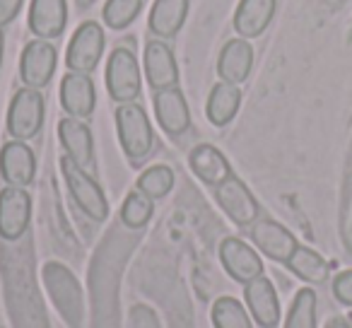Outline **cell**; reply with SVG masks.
Listing matches in <instances>:
<instances>
[{
    "label": "cell",
    "mask_w": 352,
    "mask_h": 328,
    "mask_svg": "<svg viewBox=\"0 0 352 328\" xmlns=\"http://www.w3.org/2000/svg\"><path fill=\"white\" fill-rule=\"evenodd\" d=\"M241 104V92L236 85L232 83H217L210 89V97H208V107H206V116L212 126L222 128L227 123H232V118L236 116Z\"/></svg>",
    "instance_id": "23"
},
{
    "label": "cell",
    "mask_w": 352,
    "mask_h": 328,
    "mask_svg": "<svg viewBox=\"0 0 352 328\" xmlns=\"http://www.w3.org/2000/svg\"><path fill=\"white\" fill-rule=\"evenodd\" d=\"M44 285L51 302L56 304L58 314L65 318L70 328H80L85 316V297L78 278L65 268L63 263H46L44 265Z\"/></svg>",
    "instance_id": "2"
},
{
    "label": "cell",
    "mask_w": 352,
    "mask_h": 328,
    "mask_svg": "<svg viewBox=\"0 0 352 328\" xmlns=\"http://www.w3.org/2000/svg\"><path fill=\"white\" fill-rule=\"evenodd\" d=\"M142 10V0H107L102 17L111 30H126Z\"/></svg>",
    "instance_id": "29"
},
{
    "label": "cell",
    "mask_w": 352,
    "mask_h": 328,
    "mask_svg": "<svg viewBox=\"0 0 352 328\" xmlns=\"http://www.w3.org/2000/svg\"><path fill=\"white\" fill-rule=\"evenodd\" d=\"M251 239L268 259L278 261V263H287L299 246L292 232L270 217H258L251 225Z\"/></svg>",
    "instance_id": "11"
},
{
    "label": "cell",
    "mask_w": 352,
    "mask_h": 328,
    "mask_svg": "<svg viewBox=\"0 0 352 328\" xmlns=\"http://www.w3.org/2000/svg\"><path fill=\"white\" fill-rule=\"evenodd\" d=\"M220 261L227 273H230V278L241 285H249L251 280L263 275L261 256L246 241L236 239V237H227L220 244Z\"/></svg>",
    "instance_id": "10"
},
{
    "label": "cell",
    "mask_w": 352,
    "mask_h": 328,
    "mask_svg": "<svg viewBox=\"0 0 352 328\" xmlns=\"http://www.w3.org/2000/svg\"><path fill=\"white\" fill-rule=\"evenodd\" d=\"M326 328H350V326H347V323L342 321V318H333V321H328Z\"/></svg>",
    "instance_id": "32"
},
{
    "label": "cell",
    "mask_w": 352,
    "mask_h": 328,
    "mask_svg": "<svg viewBox=\"0 0 352 328\" xmlns=\"http://www.w3.org/2000/svg\"><path fill=\"white\" fill-rule=\"evenodd\" d=\"M104 44H107V39H104L102 25L94 20L82 22L75 30L73 39L68 44V51H65V65H68L70 73H94L99 61H102Z\"/></svg>",
    "instance_id": "6"
},
{
    "label": "cell",
    "mask_w": 352,
    "mask_h": 328,
    "mask_svg": "<svg viewBox=\"0 0 352 328\" xmlns=\"http://www.w3.org/2000/svg\"><path fill=\"white\" fill-rule=\"evenodd\" d=\"M188 15V0H155L147 27L160 39H171L182 32Z\"/></svg>",
    "instance_id": "22"
},
{
    "label": "cell",
    "mask_w": 352,
    "mask_h": 328,
    "mask_svg": "<svg viewBox=\"0 0 352 328\" xmlns=\"http://www.w3.org/2000/svg\"><path fill=\"white\" fill-rule=\"evenodd\" d=\"M215 201L225 210V215L239 227H251L261 215L258 201L246 188V184L234 174L215 188Z\"/></svg>",
    "instance_id": "8"
},
{
    "label": "cell",
    "mask_w": 352,
    "mask_h": 328,
    "mask_svg": "<svg viewBox=\"0 0 352 328\" xmlns=\"http://www.w3.org/2000/svg\"><path fill=\"white\" fill-rule=\"evenodd\" d=\"M60 104L65 113L73 118H89L97 107V89L89 75L68 73L60 80Z\"/></svg>",
    "instance_id": "16"
},
{
    "label": "cell",
    "mask_w": 352,
    "mask_h": 328,
    "mask_svg": "<svg viewBox=\"0 0 352 328\" xmlns=\"http://www.w3.org/2000/svg\"><path fill=\"white\" fill-rule=\"evenodd\" d=\"M58 138H60V145H63L65 155L82 167L85 172L94 167V138H92V131L85 121L80 118H60L58 123Z\"/></svg>",
    "instance_id": "14"
},
{
    "label": "cell",
    "mask_w": 352,
    "mask_h": 328,
    "mask_svg": "<svg viewBox=\"0 0 352 328\" xmlns=\"http://www.w3.org/2000/svg\"><path fill=\"white\" fill-rule=\"evenodd\" d=\"M25 0H0V27H8L20 15Z\"/></svg>",
    "instance_id": "31"
},
{
    "label": "cell",
    "mask_w": 352,
    "mask_h": 328,
    "mask_svg": "<svg viewBox=\"0 0 352 328\" xmlns=\"http://www.w3.org/2000/svg\"><path fill=\"white\" fill-rule=\"evenodd\" d=\"M246 304H249V311L254 316V321L261 328H275L280 323V302L278 292H275L273 283L268 278H256L246 285L244 289Z\"/></svg>",
    "instance_id": "18"
},
{
    "label": "cell",
    "mask_w": 352,
    "mask_h": 328,
    "mask_svg": "<svg viewBox=\"0 0 352 328\" xmlns=\"http://www.w3.org/2000/svg\"><path fill=\"white\" fill-rule=\"evenodd\" d=\"M92 3H94V0H78V6L82 8V10H85V8H89V6H92Z\"/></svg>",
    "instance_id": "34"
},
{
    "label": "cell",
    "mask_w": 352,
    "mask_h": 328,
    "mask_svg": "<svg viewBox=\"0 0 352 328\" xmlns=\"http://www.w3.org/2000/svg\"><path fill=\"white\" fill-rule=\"evenodd\" d=\"M285 265H287L297 278L307 280V283H323V280L328 278V263L323 261V256L316 254L314 249H307V246H297L292 259Z\"/></svg>",
    "instance_id": "24"
},
{
    "label": "cell",
    "mask_w": 352,
    "mask_h": 328,
    "mask_svg": "<svg viewBox=\"0 0 352 328\" xmlns=\"http://www.w3.org/2000/svg\"><path fill=\"white\" fill-rule=\"evenodd\" d=\"M155 116L162 131L171 138H179L191 128V111L188 102L179 87L160 89L155 92Z\"/></svg>",
    "instance_id": "13"
},
{
    "label": "cell",
    "mask_w": 352,
    "mask_h": 328,
    "mask_svg": "<svg viewBox=\"0 0 352 328\" xmlns=\"http://www.w3.org/2000/svg\"><path fill=\"white\" fill-rule=\"evenodd\" d=\"M333 294H336L338 302L352 307V270H345L336 278L333 283Z\"/></svg>",
    "instance_id": "30"
},
{
    "label": "cell",
    "mask_w": 352,
    "mask_h": 328,
    "mask_svg": "<svg viewBox=\"0 0 352 328\" xmlns=\"http://www.w3.org/2000/svg\"><path fill=\"white\" fill-rule=\"evenodd\" d=\"M32 222V196L20 186H8L0 191V237L17 241L25 237Z\"/></svg>",
    "instance_id": "9"
},
{
    "label": "cell",
    "mask_w": 352,
    "mask_h": 328,
    "mask_svg": "<svg viewBox=\"0 0 352 328\" xmlns=\"http://www.w3.org/2000/svg\"><path fill=\"white\" fill-rule=\"evenodd\" d=\"M254 68V49L246 39H230L220 51L217 58V75L225 83L241 85L249 80V73Z\"/></svg>",
    "instance_id": "20"
},
{
    "label": "cell",
    "mask_w": 352,
    "mask_h": 328,
    "mask_svg": "<svg viewBox=\"0 0 352 328\" xmlns=\"http://www.w3.org/2000/svg\"><path fill=\"white\" fill-rule=\"evenodd\" d=\"M152 215H155V201H152L150 196H145L140 188L128 193L121 206L123 225L131 227V230H142V227L152 220Z\"/></svg>",
    "instance_id": "26"
},
{
    "label": "cell",
    "mask_w": 352,
    "mask_h": 328,
    "mask_svg": "<svg viewBox=\"0 0 352 328\" xmlns=\"http://www.w3.org/2000/svg\"><path fill=\"white\" fill-rule=\"evenodd\" d=\"M188 164H191L193 174L201 179L206 186L217 188L222 182L232 177V167L227 157L217 150L215 145H198L188 155Z\"/></svg>",
    "instance_id": "21"
},
{
    "label": "cell",
    "mask_w": 352,
    "mask_h": 328,
    "mask_svg": "<svg viewBox=\"0 0 352 328\" xmlns=\"http://www.w3.org/2000/svg\"><path fill=\"white\" fill-rule=\"evenodd\" d=\"M138 188H140L145 196H150L152 201L164 198L166 193L174 188V172H171L166 164H155V167L145 169V172L140 174Z\"/></svg>",
    "instance_id": "28"
},
{
    "label": "cell",
    "mask_w": 352,
    "mask_h": 328,
    "mask_svg": "<svg viewBox=\"0 0 352 328\" xmlns=\"http://www.w3.org/2000/svg\"><path fill=\"white\" fill-rule=\"evenodd\" d=\"M44 94L32 87L17 89L15 97L10 99V107H8V133L12 140H32L44 128Z\"/></svg>",
    "instance_id": "3"
},
{
    "label": "cell",
    "mask_w": 352,
    "mask_h": 328,
    "mask_svg": "<svg viewBox=\"0 0 352 328\" xmlns=\"http://www.w3.org/2000/svg\"><path fill=\"white\" fill-rule=\"evenodd\" d=\"M60 172L68 184V191L73 196V201L80 206V210L87 217H92L94 222H104L109 217V203L104 191L99 188V184L89 177V172H85L82 167H78L68 155L60 157Z\"/></svg>",
    "instance_id": "4"
},
{
    "label": "cell",
    "mask_w": 352,
    "mask_h": 328,
    "mask_svg": "<svg viewBox=\"0 0 352 328\" xmlns=\"http://www.w3.org/2000/svg\"><path fill=\"white\" fill-rule=\"evenodd\" d=\"M0 177L8 186L27 188L36 177V155L27 142L10 140L0 150Z\"/></svg>",
    "instance_id": "12"
},
{
    "label": "cell",
    "mask_w": 352,
    "mask_h": 328,
    "mask_svg": "<svg viewBox=\"0 0 352 328\" xmlns=\"http://www.w3.org/2000/svg\"><path fill=\"white\" fill-rule=\"evenodd\" d=\"M116 128H118V140L126 152L131 164H142L150 157L152 145H155V133H152V123L147 111L140 104H121L116 109Z\"/></svg>",
    "instance_id": "1"
},
{
    "label": "cell",
    "mask_w": 352,
    "mask_h": 328,
    "mask_svg": "<svg viewBox=\"0 0 352 328\" xmlns=\"http://www.w3.org/2000/svg\"><path fill=\"white\" fill-rule=\"evenodd\" d=\"M68 25V0H32L30 30L36 39H58Z\"/></svg>",
    "instance_id": "17"
},
{
    "label": "cell",
    "mask_w": 352,
    "mask_h": 328,
    "mask_svg": "<svg viewBox=\"0 0 352 328\" xmlns=\"http://www.w3.org/2000/svg\"><path fill=\"white\" fill-rule=\"evenodd\" d=\"M3 49H6V36H3V30H0V65H3Z\"/></svg>",
    "instance_id": "33"
},
{
    "label": "cell",
    "mask_w": 352,
    "mask_h": 328,
    "mask_svg": "<svg viewBox=\"0 0 352 328\" xmlns=\"http://www.w3.org/2000/svg\"><path fill=\"white\" fill-rule=\"evenodd\" d=\"M142 63H145L147 85H150L155 92L179 85V68H176V58L169 46H166V41H160V39L147 41Z\"/></svg>",
    "instance_id": "15"
},
{
    "label": "cell",
    "mask_w": 352,
    "mask_h": 328,
    "mask_svg": "<svg viewBox=\"0 0 352 328\" xmlns=\"http://www.w3.org/2000/svg\"><path fill=\"white\" fill-rule=\"evenodd\" d=\"M107 89L118 104H131L140 97V65H138L135 51L128 46H118L109 56Z\"/></svg>",
    "instance_id": "5"
},
{
    "label": "cell",
    "mask_w": 352,
    "mask_h": 328,
    "mask_svg": "<svg viewBox=\"0 0 352 328\" xmlns=\"http://www.w3.org/2000/svg\"><path fill=\"white\" fill-rule=\"evenodd\" d=\"M212 326L215 328H254L246 307L234 297H220L212 304Z\"/></svg>",
    "instance_id": "25"
},
{
    "label": "cell",
    "mask_w": 352,
    "mask_h": 328,
    "mask_svg": "<svg viewBox=\"0 0 352 328\" xmlns=\"http://www.w3.org/2000/svg\"><path fill=\"white\" fill-rule=\"evenodd\" d=\"M285 328H316V294H314V289H299L292 307H289Z\"/></svg>",
    "instance_id": "27"
},
{
    "label": "cell",
    "mask_w": 352,
    "mask_h": 328,
    "mask_svg": "<svg viewBox=\"0 0 352 328\" xmlns=\"http://www.w3.org/2000/svg\"><path fill=\"white\" fill-rule=\"evenodd\" d=\"M278 0H239L234 12V30L241 39L261 36L275 17Z\"/></svg>",
    "instance_id": "19"
},
{
    "label": "cell",
    "mask_w": 352,
    "mask_h": 328,
    "mask_svg": "<svg viewBox=\"0 0 352 328\" xmlns=\"http://www.w3.org/2000/svg\"><path fill=\"white\" fill-rule=\"evenodd\" d=\"M58 65V51L51 41L34 39L25 46L20 58V78L25 87L44 89L54 80Z\"/></svg>",
    "instance_id": "7"
}]
</instances>
